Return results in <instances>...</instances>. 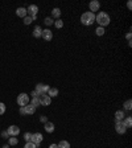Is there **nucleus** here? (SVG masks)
Instances as JSON below:
<instances>
[{"label":"nucleus","mask_w":132,"mask_h":148,"mask_svg":"<svg viewBox=\"0 0 132 148\" xmlns=\"http://www.w3.org/2000/svg\"><path fill=\"white\" fill-rule=\"evenodd\" d=\"M26 13L32 17V20H37V13H38V7L36 4H30L29 7L26 8Z\"/></svg>","instance_id":"obj_4"},{"label":"nucleus","mask_w":132,"mask_h":148,"mask_svg":"<svg viewBox=\"0 0 132 148\" xmlns=\"http://www.w3.org/2000/svg\"><path fill=\"white\" fill-rule=\"evenodd\" d=\"M58 94H60V90H58V89L57 87H50L49 90H48V94L46 95H49L50 98H56Z\"/></svg>","instance_id":"obj_18"},{"label":"nucleus","mask_w":132,"mask_h":148,"mask_svg":"<svg viewBox=\"0 0 132 148\" xmlns=\"http://www.w3.org/2000/svg\"><path fill=\"white\" fill-rule=\"evenodd\" d=\"M49 89L50 87L48 86V85H45V84H37L34 90L37 91L40 95H44V94H48V90H49Z\"/></svg>","instance_id":"obj_7"},{"label":"nucleus","mask_w":132,"mask_h":148,"mask_svg":"<svg viewBox=\"0 0 132 148\" xmlns=\"http://www.w3.org/2000/svg\"><path fill=\"white\" fill-rule=\"evenodd\" d=\"M42 34V28L40 27V25H36V27L33 28V37L36 38H40Z\"/></svg>","instance_id":"obj_17"},{"label":"nucleus","mask_w":132,"mask_h":148,"mask_svg":"<svg viewBox=\"0 0 132 148\" xmlns=\"http://www.w3.org/2000/svg\"><path fill=\"white\" fill-rule=\"evenodd\" d=\"M114 118H115V122L123 120V119L125 118V112L123 110H118L116 112H115V115H114Z\"/></svg>","instance_id":"obj_14"},{"label":"nucleus","mask_w":132,"mask_h":148,"mask_svg":"<svg viewBox=\"0 0 132 148\" xmlns=\"http://www.w3.org/2000/svg\"><path fill=\"white\" fill-rule=\"evenodd\" d=\"M24 24H25V25H30V24L33 23V20H32V17H30V16H26V17H24Z\"/></svg>","instance_id":"obj_27"},{"label":"nucleus","mask_w":132,"mask_h":148,"mask_svg":"<svg viewBox=\"0 0 132 148\" xmlns=\"http://www.w3.org/2000/svg\"><path fill=\"white\" fill-rule=\"evenodd\" d=\"M24 148H37V145L34 144V143H32V141H28V143H25Z\"/></svg>","instance_id":"obj_30"},{"label":"nucleus","mask_w":132,"mask_h":148,"mask_svg":"<svg viewBox=\"0 0 132 148\" xmlns=\"http://www.w3.org/2000/svg\"><path fill=\"white\" fill-rule=\"evenodd\" d=\"M30 139H32V134H30V132H25V134H24V140H25V143L30 141Z\"/></svg>","instance_id":"obj_29"},{"label":"nucleus","mask_w":132,"mask_h":148,"mask_svg":"<svg viewBox=\"0 0 132 148\" xmlns=\"http://www.w3.org/2000/svg\"><path fill=\"white\" fill-rule=\"evenodd\" d=\"M1 137H3V139H8V137H9V135H8V132H7V130L1 132Z\"/></svg>","instance_id":"obj_33"},{"label":"nucleus","mask_w":132,"mask_h":148,"mask_svg":"<svg viewBox=\"0 0 132 148\" xmlns=\"http://www.w3.org/2000/svg\"><path fill=\"white\" fill-rule=\"evenodd\" d=\"M57 29H61V28H64V21L62 19H58V20H54V24H53Z\"/></svg>","instance_id":"obj_25"},{"label":"nucleus","mask_w":132,"mask_h":148,"mask_svg":"<svg viewBox=\"0 0 132 148\" xmlns=\"http://www.w3.org/2000/svg\"><path fill=\"white\" fill-rule=\"evenodd\" d=\"M89 9H90V12H93V13L98 12L99 9H100V3H99L98 0H93V1L89 3Z\"/></svg>","instance_id":"obj_9"},{"label":"nucleus","mask_w":132,"mask_h":148,"mask_svg":"<svg viewBox=\"0 0 132 148\" xmlns=\"http://www.w3.org/2000/svg\"><path fill=\"white\" fill-rule=\"evenodd\" d=\"M48 148H58V147H57V144H56V143H53V144H50Z\"/></svg>","instance_id":"obj_36"},{"label":"nucleus","mask_w":132,"mask_h":148,"mask_svg":"<svg viewBox=\"0 0 132 148\" xmlns=\"http://www.w3.org/2000/svg\"><path fill=\"white\" fill-rule=\"evenodd\" d=\"M30 105L37 109V107L41 106V101H40V98H32V99H30Z\"/></svg>","instance_id":"obj_22"},{"label":"nucleus","mask_w":132,"mask_h":148,"mask_svg":"<svg viewBox=\"0 0 132 148\" xmlns=\"http://www.w3.org/2000/svg\"><path fill=\"white\" fill-rule=\"evenodd\" d=\"M3 148H9V144H4Z\"/></svg>","instance_id":"obj_38"},{"label":"nucleus","mask_w":132,"mask_h":148,"mask_svg":"<svg viewBox=\"0 0 132 148\" xmlns=\"http://www.w3.org/2000/svg\"><path fill=\"white\" fill-rule=\"evenodd\" d=\"M44 24H45L46 27H52L53 24H54V20H53L50 16H48V17H45V19H44Z\"/></svg>","instance_id":"obj_24"},{"label":"nucleus","mask_w":132,"mask_h":148,"mask_svg":"<svg viewBox=\"0 0 132 148\" xmlns=\"http://www.w3.org/2000/svg\"><path fill=\"white\" fill-rule=\"evenodd\" d=\"M131 110H132V101L131 99H127L123 103V111H131Z\"/></svg>","instance_id":"obj_19"},{"label":"nucleus","mask_w":132,"mask_h":148,"mask_svg":"<svg viewBox=\"0 0 132 148\" xmlns=\"http://www.w3.org/2000/svg\"><path fill=\"white\" fill-rule=\"evenodd\" d=\"M5 110H7V106H5L3 102H0V115L5 114Z\"/></svg>","instance_id":"obj_28"},{"label":"nucleus","mask_w":132,"mask_h":148,"mask_svg":"<svg viewBox=\"0 0 132 148\" xmlns=\"http://www.w3.org/2000/svg\"><path fill=\"white\" fill-rule=\"evenodd\" d=\"M17 143H19V139L16 136L8 137V144H9V147H15V145H17Z\"/></svg>","instance_id":"obj_20"},{"label":"nucleus","mask_w":132,"mask_h":148,"mask_svg":"<svg viewBox=\"0 0 132 148\" xmlns=\"http://www.w3.org/2000/svg\"><path fill=\"white\" fill-rule=\"evenodd\" d=\"M81 23H82V25H85V27L93 25V24L95 23V13H93V12H90V11L82 13V15H81Z\"/></svg>","instance_id":"obj_2"},{"label":"nucleus","mask_w":132,"mask_h":148,"mask_svg":"<svg viewBox=\"0 0 132 148\" xmlns=\"http://www.w3.org/2000/svg\"><path fill=\"white\" fill-rule=\"evenodd\" d=\"M44 128H45V131L48 134H52L54 132V130H56V126H54V123H52V122H46L45 124H44Z\"/></svg>","instance_id":"obj_13"},{"label":"nucleus","mask_w":132,"mask_h":148,"mask_svg":"<svg viewBox=\"0 0 132 148\" xmlns=\"http://www.w3.org/2000/svg\"><path fill=\"white\" fill-rule=\"evenodd\" d=\"M7 132H8V135H9V136H17V135L20 134V127H19V126L12 124V126H9V127H8Z\"/></svg>","instance_id":"obj_8"},{"label":"nucleus","mask_w":132,"mask_h":148,"mask_svg":"<svg viewBox=\"0 0 132 148\" xmlns=\"http://www.w3.org/2000/svg\"><path fill=\"white\" fill-rule=\"evenodd\" d=\"M95 33H97V36H103V34L106 33V30H104V28H102V27H97Z\"/></svg>","instance_id":"obj_26"},{"label":"nucleus","mask_w":132,"mask_h":148,"mask_svg":"<svg viewBox=\"0 0 132 148\" xmlns=\"http://www.w3.org/2000/svg\"><path fill=\"white\" fill-rule=\"evenodd\" d=\"M29 97H30V98H40V94H38L36 90H33V91H32V93L29 94Z\"/></svg>","instance_id":"obj_31"},{"label":"nucleus","mask_w":132,"mask_h":148,"mask_svg":"<svg viewBox=\"0 0 132 148\" xmlns=\"http://www.w3.org/2000/svg\"><path fill=\"white\" fill-rule=\"evenodd\" d=\"M24 109H25V114L26 115H33L34 112H36V107H33L30 103H28L26 106H24Z\"/></svg>","instance_id":"obj_16"},{"label":"nucleus","mask_w":132,"mask_h":148,"mask_svg":"<svg viewBox=\"0 0 132 148\" xmlns=\"http://www.w3.org/2000/svg\"><path fill=\"white\" fill-rule=\"evenodd\" d=\"M40 101H41V106H50V103H52V98L46 94L40 95Z\"/></svg>","instance_id":"obj_11"},{"label":"nucleus","mask_w":132,"mask_h":148,"mask_svg":"<svg viewBox=\"0 0 132 148\" xmlns=\"http://www.w3.org/2000/svg\"><path fill=\"white\" fill-rule=\"evenodd\" d=\"M123 123H124V126H125V128L127 130L131 128L132 127V118L131 116H125V118L123 119Z\"/></svg>","instance_id":"obj_21"},{"label":"nucleus","mask_w":132,"mask_h":148,"mask_svg":"<svg viewBox=\"0 0 132 148\" xmlns=\"http://www.w3.org/2000/svg\"><path fill=\"white\" fill-rule=\"evenodd\" d=\"M131 36H132V34H131V32H128V33H127V34H125V38H127V41H131Z\"/></svg>","instance_id":"obj_35"},{"label":"nucleus","mask_w":132,"mask_h":148,"mask_svg":"<svg viewBox=\"0 0 132 148\" xmlns=\"http://www.w3.org/2000/svg\"><path fill=\"white\" fill-rule=\"evenodd\" d=\"M61 13H62L61 8L56 7L52 9V16H50V17H52L53 20H58V19H61Z\"/></svg>","instance_id":"obj_12"},{"label":"nucleus","mask_w":132,"mask_h":148,"mask_svg":"<svg viewBox=\"0 0 132 148\" xmlns=\"http://www.w3.org/2000/svg\"><path fill=\"white\" fill-rule=\"evenodd\" d=\"M29 94H26V93H21V94H19V97H17V105H19L20 107H24L26 106L28 103H29Z\"/></svg>","instance_id":"obj_3"},{"label":"nucleus","mask_w":132,"mask_h":148,"mask_svg":"<svg viewBox=\"0 0 132 148\" xmlns=\"http://www.w3.org/2000/svg\"><path fill=\"white\" fill-rule=\"evenodd\" d=\"M127 7H128V9H131V1H128V3H127Z\"/></svg>","instance_id":"obj_37"},{"label":"nucleus","mask_w":132,"mask_h":148,"mask_svg":"<svg viewBox=\"0 0 132 148\" xmlns=\"http://www.w3.org/2000/svg\"><path fill=\"white\" fill-rule=\"evenodd\" d=\"M115 131H116V134H119V135H124V134L127 132V128H125L123 120L115 122Z\"/></svg>","instance_id":"obj_5"},{"label":"nucleus","mask_w":132,"mask_h":148,"mask_svg":"<svg viewBox=\"0 0 132 148\" xmlns=\"http://www.w3.org/2000/svg\"><path fill=\"white\" fill-rule=\"evenodd\" d=\"M110 21H111V19H110V15L107 13V12H103V11H99L98 15H95V23H98V27H107L110 24Z\"/></svg>","instance_id":"obj_1"},{"label":"nucleus","mask_w":132,"mask_h":148,"mask_svg":"<svg viewBox=\"0 0 132 148\" xmlns=\"http://www.w3.org/2000/svg\"><path fill=\"white\" fill-rule=\"evenodd\" d=\"M58 148H70V143L68 140H61L60 143H57Z\"/></svg>","instance_id":"obj_23"},{"label":"nucleus","mask_w":132,"mask_h":148,"mask_svg":"<svg viewBox=\"0 0 132 148\" xmlns=\"http://www.w3.org/2000/svg\"><path fill=\"white\" fill-rule=\"evenodd\" d=\"M42 140H44V136H42L41 132H34V134H32V139H30V141H32V143H34V144L37 145V147L42 143Z\"/></svg>","instance_id":"obj_6"},{"label":"nucleus","mask_w":132,"mask_h":148,"mask_svg":"<svg viewBox=\"0 0 132 148\" xmlns=\"http://www.w3.org/2000/svg\"><path fill=\"white\" fill-rule=\"evenodd\" d=\"M41 37L44 38L45 41H52V40H53V32L49 29V28H46V29H42Z\"/></svg>","instance_id":"obj_10"},{"label":"nucleus","mask_w":132,"mask_h":148,"mask_svg":"<svg viewBox=\"0 0 132 148\" xmlns=\"http://www.w3.org/2000/svg\"><path fill=\"white\" fill-rule=\"evenodd\" d=\"M40 122H41V123H44V124H45L46 122H48V118H46L45 115H41V116H40Z\"/></svg>","instance_id":"obj_32"},{"label":"nucleus","mask_w":132,"mask_h":148,"mask_svg":"<svg viewBox=\"0 0 132 148\" xmlns=\"http://www.w3.org/2000/svg\"><path fill=\"white\" fill-rule=\"evenodd\" d=\"M16 15H17V17H21V19L26 17V16H28V13H26V8L19 7L17 9H16Z\"/></svg>","instance_id":"obj_15"},{"label":"nucleus","mask_w":132,"mask_h":148,"mask_svg":"<svg viewBox=\"0 0 132 148\" xmlns=\"http://www.w3.org/2000/svg\"><path fill=\"white\" fill-rule=\"evenodd\" d=\"M19 112H20V115H23V116H25V109H24V107H20L19 109Z\"/></svg>","instance_id":"obj_34"}]
</instances>
